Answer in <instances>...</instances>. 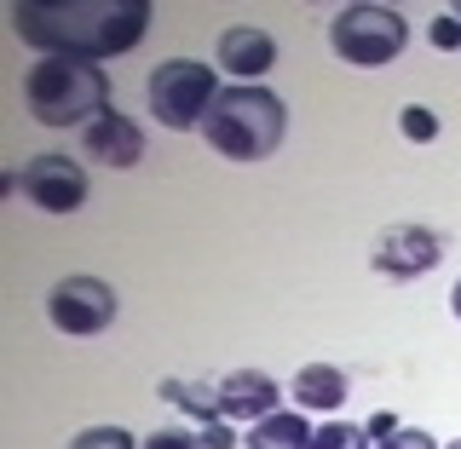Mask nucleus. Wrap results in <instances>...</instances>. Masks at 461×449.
<instances>
[{"label":"nucleus","mask_w":461,"mask_h":449,"mask_svg":"<svg viewBox=\"0 0 461 449\" xmlns=\"http://www.w3.org/2000/svg\"><path fill=\"white\" fill-rule=\"evenodd\" d=\"M432 47H444V52H456L461 47V18H450V12H444L438 23H432Z\"/></svg>","instance_id":"obj_19"},{"label":"nucleus","mask_w":461,"mask_h":449,"mask_svg":"<svg viewBox=\"0 0 461 449\" xmlns=\"http://www.w3.org/2000/svg\"><path fill=\"white\" fill-rule=\"evenodd\" d=\"M202 139L230 162H266L288 139V104L271 86H225L202 121Z\"/></svg>","instance_id":"obj_2"},{"label":"nucleus","mask_w":461,"mask_h":449,"mask_svg":"<svg viewBox=\"0 0 461 449\" xmlns=\"http://www.w3.org/2000/svg\"><path fill=\"white\" fill-rule=\"evenodd\" d=\"M69 449H139V444L127 438L122 427H86V432L69 438Z\"/></svg>","instance_id":"obj_16"},{"label":"nucleus","mask_w":461,"mask_h":449,"mask_svg":"<svg viewBox=\"0 0 461 449\" xmlns=\"http://www.w3.org/2000/svg\"><path fill=\"white\" fill-rule=\"evenodd\" d=\"M450 449H461V438H456V444H450Z\"/></svg>","instance_id":"obj_22"},{"label":"nucleus","mask_w":461,"mask_h":449,"mask_svg":"<svg viewBox=\"0 0 461 449\" xmlns=\"http://www.w3.org/2000/svg\"><path fill=\"white\" fill-rule=\"evenodd\" d=\"M139 449H208L202 444V432H185V427H162V432H150Z\"/></svg>","instance_id":"obj_17"},{"label":"nucleus","mask_w":461,"mask_h":449,"mask_svg":"<svg viewBox=\"0 0 461 449\" xmlns=\"http://www.w3.org/2000/svg\"><path fill=\"white\" fill-rule=\"evenodd\" d=\"M12 184H18L41 213H76L81 202H86V173H81L76 156H64V150L29 156V162L12 173Z\"/></svg>","instance_id":"obj_6"},{"label":"nucleus","mask_w":461,"mask_h":449,"mask_svg":"<svg viewBox=\"0 0 461 449\" xmlns=\"http://www.w3.org/2000/svg\"><path fill=\"white\" fill-rule=\"evenodd\" d=\"M438 254H444V237H438V230H427V225H386L369 259H375V271H381V277L410 283V277H427V271L438 265Z\"/></svg>","instance_id":"obj_8"},{"label":"nucleus","mask_w":461,"mask_h":449,"mask_svg":"<svg viewBox=\"0 0 461 449\" xmlns=\"http://www.w3.org/2000/svg\"><path fill=\"white\" fill-rule=\"evenodd\" d=\"M398 127H403V133H410L415 144H427V139H438V115H432V110H415V104H410V110H403V115H398Z\"/></svg>","instance_id":"obj_18"},{"label":"nucleus","mask_w":461,"mask_h":449,"mask_svg":"<svg viewBox=\"0 0 461 449\" xmlns=\"http://www.w3.org/2000/svg\"><path fill=\"white\" fill-rule=\"evenodd\" d=\"M225 86L213 81L208 64H196V58H167V64L150 69V81H144V98H150V115L173 133H185V127H202L213 110V98H220Z\"/></svg>","instance_id":"obj_4"},{"label":"nucleus","mask_w":461,"mask_h":449,"mask_svg":"<svg viewBox=\"0 0 461 449\" xmlns=\"http://www.w3.org/2000/svg\"><path fill=\"white\" fill-rule=\"evenodd\" d=\"M81 150L93 156L98 167H139L144 162V127L127 121V115L104 110L98 121L81 127Z\"/></svg>","instance_id":"obj_9"},{"label":"nucleus","mask_w":461,"mask_h":449,"mask_svg":"<svg viewBox=\"0 0 461 449\" xmlns=\"http://www.w3.org/2000/svg\"><path fill=\"white\" fill-rule=\"evenodd\" d=\"M12 23L35 52L98 64V58L139 47L150 29V6L144 0H52V6H35L29 0L12 12Z\"/></svg>","instance_id":"obj_1"},{"label":"nucleus","mask_w":461,"mask_h":449,"mask_svg":"<svg viewBox=\"0 0 461 449\" xmlns=\"http://www.w3.org/2000/svg\"><path fill=\"white\" fill-rule=\"evenodd\" d=\"M450 311H456V317H461V283H456V288H450Z\"/></svg>","instance_id":"obj_21"},{"label":"nucleus","mask_w":461,"mask_h":449,"mask_svg":"<svg viewBox=\"0 0 461 449\" xmlns=\"http://www.w3.org/2000/svg\"><path fill=\"white\" fill-rule=\"evenodd\" d=\"M312 449H369V427H352V421H329L312 432Z\"/></svg>","instance_id":"obj_15"},{"label":"nucleus","mask_w":461,"mask_h":449,"mask_svg":"<svg viewBox=\"0 0 461 449\" xmlns=\"http://www.w3.org/2000/svg\"><path fill=\"white\" fill-rule=\"evenodd\" d=\"M369 449H438L421 427H398L393 415H375L369 421Z\"/></svg>","instance_id":"obj_14"},{"label":"nucleus","mask_w":461,"mask_h":449,"mask_svg":"<svg viewBox=\"0 0 461 449\" xmlns=\"http://www.w3.org/2000/svg\"><path fill=\"white\" fill-rule=\"evenodd\" d=\"M202 444L208 449H230L237 438H230V421H213V427H202Z\"/></svg>","instance_id":"obj_20"},{"label":"nucleus","mask_w":461,"mask_h":449,"mask_svg":"<svg viewBox=\"0 0 461 449\" xmlns=\"http://www.w3.org/2000/svg\"><path fill=\"white\" fill-rule=\"evenodd\" d=\"M213 392H220V421H266V415H277V381L259 369L225 374V381H213Z\"/></svg>","instance_id":"obj_10"},{"label":"nucleus","mask_w":461,"mask_h":449,"mask_svg":"<svg viewBox=\"0 0 461 449\" xmlns=\"http://www.w3.org/2000/svg\"><path fill=\"white\" fill-rule=\"evenodd\" d=\"M23 104L41 127H86L110 110V81L81 58H41L23 76Z\"/></svg>","instance_id":"obj_3"},{"label":"nucleus","mask_w":461,"mask_h":449,"mask_svg":"<svg viewBox=\"0 0 461 449\" xmlns=\"http://www.w3.org/2000/svg\"><path fill=\"white\" fill-rule=\"evenodd\" d=\"M329 47H335L340 64H357V69H381L410 47V23L398 18L393 6H340L335 23H329Z\"/></svg>","instance_id":"obj_5"},{"label":"nucleus","mask_w":461,"mask_h":449,"mask_svg":"<svg viewBox=\"0 0 461 449\" xmlns=\"http://www.w3.org/2000/svg\"><path fill=\"white\" fill-rule=\"evenodd\" d=\"M47 317L58 335H76V340H93L115 323V288L98 283V277H64L47 294Z\"/></svg>","instance_id":"obj_7"},{"label":"nucleus","mask_w":461,"mask_h":449,"mask_svg":"<svg viewBox=\"0 0 461 449\" xmlns=\"http://www.w3.org/2000/svg\"><path fill=\"white\" fill-rule=\"evenodd\" d=\"M213 52H220V69L237 76L242 86H254L271 64H277V40H271L266 29H225Z\"/></svg>","instance_id":"obj_11"},{"label":"nucleus","mask_w":461,"mask_h":449,"mask_svg":"<svg viewBox=\"0 0 461 449\" xmlns=\"http://www.w3.org/2000/svg\"><path fill=\"white\" fill-rule=\"evenodd\" d=\"M249 449H312V421H306L300 409L266 415V421H254Z\"/></svg>","instance_id":"obj_13"},{"label":"nucleus","mask_w":461,"mask_h":449,"mask_svg":"<svg viewBox=\"0 0 461 449\" xmlns=\"http://www.w3.org/2000/svg\"><path fill=\"white\" fill-rule=\"evenodd\" d=\"M288 398H294L300 409H312V415H329V409L346 403V374L335 364H306L294 381H288Z\"/></svg>","instance_id":"obj_12"}]
</instances>
